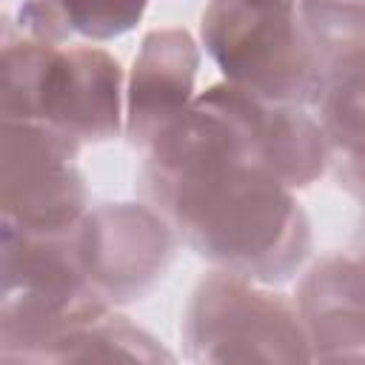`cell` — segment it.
Segmentation results:
<instances>
[{
    "label": "cell",
    "instance_id": "cell-1",
    "mask_svg": "<svg viewBox=\"0 0 365 365\" xmlns=\"http://www.w3.org/2000/svg\"><path fill=\"white\" fill-rule=\"evenodd\" d=\"M143 197L208 262L259 282L288 279L311 248L291 188L242 160L197 111L177 117L148 148Z\"/></svg>",
    "mask_w": 365,
    "mask_h": 365
},
{
    "label": "cell",
    "instance_id": "cell-2",
    "mask_svg": "<svg viewBox=\"0 0 365 365\" xmlns=\"http://www.w3.org/2000/svg\"><path fill=\"white\" fill-rule=\"evenodd\" d=\"M120 63L94 46H60L34 37L3 43V120L46 125L80 145L120 131Z\"/></svg>",
    "mask_w": 365,
    "mask_h": 365
},
{
    "label": "cell",
    "instance_id": "cell-3",
    "mask_svg": "<svg viewBox=\"0 0 365 365\" xmlns=\"http://www.w3.org/2000/svg\"><path fill=\"white\" fill-rule=\"evenodd\" d=\"M285 0H211L202 11V43L225 80L274 103H311L322 57Z\"/></svg>",
    "mask_w": 365,
    "mask_h": 365
},
{
    "label": "cell",
    "instance_id": "cell-4",
    "mask_svg": "<svg viewBox=\"0 0 365 365\" xmlns=\"http://www.w3.org/2000/svg\"><path fill=\"white\" fill-rule=\"evenodd\" d=\"M106 305L77 262L71 231L26 234L3 225V359H37L57 336L106 314Z\"/></svg>",
    "mask_w": 365,
    "mask_h": 365
},
{
    "label": "cell",
    "instance_id": "cell-5",
    "mask_svg": "<svg viewBox=\"0 0 365 365\" xmlns=\"http://www.w3.org/2000/svg\"><path fill=\"white\" fill-rule=\"evenodd\" d=\"M182 339L191 359L208 362L314 359L299 308L222 268L194 288L182 317Z\"/></svg>",
    "mask_w": 365,
    "mask_h": 365
},
{
    "label": "cell",
    "instance_id": "cell-6",
    "mask_svg": "<svg viewBox=\"0 0 365 365\" xmlns=\"http://www.w3.org/2000/svg\"><path fill=\"white\" fill-rule=\"evenodd\" d=\"M80 143L37 125L3 120V225L26 234H68L86 214V185L74 165Z\"/></svg>",
    "mask_w": 365,
    "mask_h": 365
},
{
    "label": "cell",
    "instance_id": "cell-7",
    "mask_svg": "<svg viewBox=\"0 0 365 365\" xmlns=\"http://www.w3.org/2000/svg\"><path fill=\"white\" fill-rule=\"evenodd\" d=\"M77 262L106 302H131L148 294L174 259L171 222L140 202H103L71 231Z\"/></svg>",
    "mask_w": 365,
    "mask_h": 365
},
{
    "label": "cell",
    "instance_id": "cell-8",
    "mask_svg": "<svg viewBox=\"0 0 365 365\" xmlns=\"http://www.w3.org/2000/svg\"><path fill=\"white\" fill-rule=\"evenodd\" d=\"M200 51L185 29L145 34L128 83L125 134L134 145L151 148L157 137L191 106Z\"/></svg>",
    "mask_w": 365,
    "mask_h": 365
},
{
    "label": "cell",
    "instance_id": "cell-9",
    "mask_svg": "<svg viewBox=\"0 0 365 365\" xmlns=\"http://www.w3.org/2000/svg\"><path fill=\"white\" fill-rule=\"evenodd\" d=\"M297 308L314 359H365V265L354 254L319 259L299 285Z\"/></svg>",
    "mask_w": 365,
    "mask_h": 365
},
{
    "label": "cell",
    "instance_id": "cell-10",
    "mask_svg": "<svg viewBox=\"0 0 365 365\" xmlns=\"http://www.w3.org/2000/svg\"><path fill=\"white\" fill-rule=\"evenodd\" d=\"M145 6L148 0H23L17 23L43 43H100L134 29Z\"/></svg>",
    "mask_w": 365,
    "mask_h": 365
},
{
    "label": "cell",
    "instance_id": "cell-11",
    "mask_svg": "<svg viewBox=\"0 0 365 365\" xmlns=\"http://www.w3.org/2000/svg\"><path fill=\"white\" fill-rule=\"evenodd\" d=\"M308 106L336 160L365 157V51L331 60Z\"/></svg>",
    "mask_w": 365,
    "mask_h": 365
},
{
    "label": "cell",
    "instance_id": "cell-12",
    "mask_svg": "<svg viewBox=\"0 0 365 365\" xmlns=\"http://www.w3.org/2000/svg\"><path fill=\"white\" fill-rule=\"evenodd\" d=\"M299 17L322 57V68L365 51V0H299Z\"/></svg>",
    "mask_w": 365,
    "mask_h": 365
},
{
    "label": "cell",
    "instance_id": "cell-13",
    "mask_svg": "<svg viewBox=\"0 0 365 365\" xmlns=\"http://www.w3.org/2000/svg\"><path fill=\"white\" fill-rule=\"evenodd\" d=\"M354 257L365 265V222H362V228H359V234H356V248H354Z\"/></svg>",
    "mask_w": 365,
    "mask_h": 365
},
{
    "label": "cell",
    "instance_id": "cell-14",
    "mask_svg": "<svg viewBox=\"0 0 365 365\" xmlns=\"http://www.w3.org/2000/svg\"><path fill=\"white\" fill-rule=\"evenodd\" d=\"M285 3H299V0H285Z\"/></svg>",
    "mask_w": 365,
    "mask_h": 365
}]
</instances>
